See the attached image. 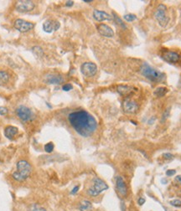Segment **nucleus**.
Returning <instances> with one entry per match:
<instances>
[{"label":"nucleus","instance_id":"nucleus-11","mask_svg":"<svg viewBox=\"0 0 181 211\" xmlns=\"http://www.w3.org/2000/svg\"><path fill=\"white\" fill-rule=\"evenodd\" d=\"M60 23L54 19H48L43 24V29L46 33H52L60 29Z\"/></svg>","mask_w":181,"mask_h":211},{"label":"nucleus","instance_id":"nucleus-26","mask_svg":"<svg viewBox=\"0 0 181 211\" xmlns=\"http://www.w3.org/2000/svg\"><path fill=\"white\" fill-rule=\"evenodd\" d=\"M29 211H46V210L38 205H33L32 206L29 208Z\"/></svg>","mask_w":181,"mask_h":211},{"label":"nucleus","instance_id":"nucleus-22","mask_svg":"<svg viewBox=\"0 0 181 211\" xmlns=\"http://www.w3.org/2000/svg\"><path fill=\"white\" fill-rule=\"evenodd\" d=\"M32 51L34 55L37 57H42L44 55V50L39 46H34L33 47Z\"/></svg>","mask_w":181,"mask_h":211},{"label":"nucleus","instance_id":"nucleus-15","mask_svg":"<svg viewBox=\"0 0 181 211\" xmlns=\"http://www.w3.org/2000/svg\"><path fill=\"white\" fill-rule=\"evenodd\" d=\"M93 18L98 22H102L105 20H112V16L107 13L101 11V10H94L93 11Z\"/></svg>","mask_w":181,"mask_h":211},{"label":"nucleus","instance_id":"nucleus-27","mask_svg":"<svg viewBox=\"0 0 181 211\" xmlns=\"http://www.w3.org/2000/svg\"><path fill=\"white\" fill-rule=\"evenodd\" d=\"M170 205L175 206V207H180L181 206V200L180 199H175L170 201Z\"/></svg>","mask_w":181,"mask_h":211},{"label":"nucleus","instance_id":"nucleus-36","mask_svg":"<svg viewBox=\"0 0 181 211\" xmlns=\"http://www.w3.org/2000/svg\"><path fill=\"white\" fill-rule=\"evenodd\" d=\"M83 2H84V3H91L92 0H84Z\"/></svg>","mask_w":181,"mask_h":211},{"label":"nucleus","instance_id":"nucleus-8","mask_svg":"<svg viewBox=\"0 0 181 211\" xmlns=\"http://www.w3.org/2000/svg\"><path fill=\"white\" fill-rule=\"evenodd\" d=\"M34 8V3L29 0H20L15 4V9L20 13L30 12Z\"/></svg>","mask_w":181,"mask_h":211},{"label":"nucleus","instance_id":"nucleus-14","mask_svg":"<svg viewBox=\"0 0 181 211\" xmlns=\"http://www.w3.org/2000/svg\"><path fill=\"white\" fill-rule=\"evenodd\" d=\"M163 58L169 63H177L181 60L180 55L178 53L173 51H167L166 53H164Z\"/></svg>","mask_w":181,"mask_h":211},{"label":"nucleus","instance_id":"nucleus-3","mask_svg":"<svg viewBox=\"0 0 181 211\" xmlns=\"http://www.w3.org/2000/svg\"><path fill=\"white\" fill-rule=\"evenodd\" d=\"M141 74L147 79H149L152 81H155V82L161 81L164 78V75L162 72L153 68L151 65H149L147 63L142 64V65L141 66Z\"/></svg>","mask_w":181,"mask_h":211},{"label":"nucleus","instance_id":"nucleus-28","mask_svg":"<svg viewBox=\"0 0 181 211\" xmlns=\"http://www.w3.org/2000/svg\"><path fill=\"white\" fill-rule=\"evenodd\" d=\"M72 88H73V86H72V85L70 83L65 84V85L62 86V90H65V91H69V90H71Z\"/></svg>","mask_w":181,"mask_h":211},{"label":"nucleus","instance_id":"nucleus-33","mask_svg":"<svg viewBox=\"0 0 181 211\" xmlns=\"http://www.w3.org/2000/svg\"><path fill=\"white\" fill-rule=\"evenodd\" d=\"M175 181L176 183H178L179 184H181V176H176L175 179Z\"/></svg>","mask_w":181,"mask_h":211},{"label":"nucleus","instance_id":"nucleus-6","mask_svg":"<svg viewBox=\"0 0 181 211\" xmlns=\"http://www.w3.org/2000/svg\"><path fill=\"white\" fill-rule=\"evenodd\" d=\"M15 111L18 117L23 122H29L34 118L32 111L25 106H23V105L19 106Z\"/></svg>","mask_w":181,"mask_h":211},{"label":"nucleus","instance_id":"nucleus-32","mask_svg":"<svg viewBox=\"0 0 181 211\" xmlns=\"http://www.w3.org/2000/svg\"><path fill=\"white\" fill-rule=\"evenodd\" d=\"M79 189H80V186H78V185L76 186V187H75V188H74V189L71 190V194H76V193L79 191Z\"/></svg>","mask_w":181,"mask_h":211},{"label":"nucleus","instance_id":"nucleus-34","mask_svg":"<svg viewBox=\"0 0 181 211\" xmlns=\"http://www.w3.org/2000/svg\"><path fill=\"white\" fill-rule=\"evenodd\" d=\"M138 205H142L144 203H145V198H140L139 199H138Z\"/></svg>","mask_w":181,"mask_h":211},{"label":"nucleus","instance_id":"nucleus-18","mask_svg":"<svg viewBox=\"0 0 181 211\" xmlns=\"http://www.w3.org/2000/svg\"><path fill=\"white\" fill-rule=\"evenodd\" d=\"M133 88L131 86H123V85H121V86H117V92L122 95V96H127V95H129L130 93L133 91L132 90Z\"/></svg>","mask_w":181,"mask_h":211},{"label":"nucleus","instance_id":"nucleus-5","mask_svg":"<svg viewBox=\"0 0 181 211\" xmlns=\"http://www.w3.org/2000/svg\"><path fill=\"white\" fill-rule=\"evenodd\" d=\"M166 10H167V8H166L165 5L159 4L158 6V8H157L155 13H154L156 20L159 22V25L163 27V28L166 27L168 24V21H169V18L168 17V15L166 14Z\"/></svg>","mask_w":181,"mask_h":211},{"label":"nucleus","instance_id":"nucleus-23","mask_svg":"<svg viewBox=\"0 0 181 211\" xmlns=\"http://www.w3.org/2000/svg\"><path fill=\"white\" fill-rule=\"evenodd\" d=\"M112 16H113V18H114V19H115V21H116V23L118 25H120L123 29H127V26L125 25V24L123 23V21H122V19H120L117 15H116V13H112Z\"/></svg>","mask_w":181,"mask_h":211},{"label":"nucleus","instance_id":"nucleus-21","mask_svg":"<svg viewBox=\"0 0 181 211\" xmlns=\"http://www.w3.org/2000/svg\"><path fill=\"white\" fill-rule=\"evenodd\" d=\"M9 80V75L7 71L0 70V85L7 83Z\"/></svg>","mask_w":181,"mask_h":211},{"label":"nucleus","instance_id":"nucleus-12","mask_svg":"<svg viewBox=\"0 0 181 211\" xmlns=\"http://www.w3.org/2000/svg\"><path fill=\"white\" fill-rule=\"evenodd\" d=\"M123 111L126 113H129V114H133L136 113L138 111V105L131 100H127L125 101L123 104Z\"/></svg>","mask_w":181,"mask_h":211},{"label":"nucleus","instance_id":"nucleus-7","mask_svg":"<svg viewBox=\"0 0 181 211\" xmlns=\"http://www.w3.org/2000/svg\"><path fill=\"white\" fill-rule=\"evenodd\" d=\"M13 26L18 31H20L21 33H25L31 30L34 28V25L31 22H29V21L25 20V19H18L14 21Z\"/></svg>","mask_w":181,"mask_h":211},{"label":"nucleus","instance_id":"nucleus-9","mask_svg":"<svg viewBox=\"0 0 181 211\" xmlns=\"http://www.w3.org/2000/svg\"><path fill=\"white\" fill-rule=\"evenodd\" d=\"M81 71L85 76H94L97 72V64L92 62H85L81 66Z\"/></svg>","mask_w":181,"mask_h":211},{"label":"nucleus","instance_id":"nucleus-16","mask_svg":"<svg viewBox=\"0 0 181 211\" xmlns=\"http://www.w3.org/2000/svg\"><path fill=\"white\" fill-rule=\"evenodd\" d=\"M45 81L51 85H59L63 82V78L59 75L50 74L45 78Z\"/></svg>","mask_w":181,"mask_h":211},{"label":"nucleus","instance_id":"nucleus-24","mask_svg":"<svg viewBox=\"0 0 181 211\" xmlns=\"http://www.w3.org/2000/svg\"><path fill=\"white\" fill-rule=\"evenodd\" d=\"M54 150V143L53 142H48V143H46L45 145V151L46 153H48V154H51L52 153V151Z\"/></svg>","mask_w":181,"mask_h":211},{"label":"nucleus","instance_id":"nucleus-31","mask_svg":"<svg viewBox=\"0 0 181 211\" xmlns=\"http://www.w3.org/2000/svg\"><path fill=\"white\" fill-rule=\"evenodd\" d=\"M175 173H176L175 170H174V169H170V170H168V171L166 172V175H167V176H173V175H175Z\"/></svg>","mask_w":181,"mask_h":211},{"label":"nucleus","instance_id":"nucleus-13","mask_svg":"<svg viewBox=\"0 0 181 211\" xmlns=\"http://www.w3.org/2000/svg\"><path fill=\"white\" fill-rule=\"evenodd\" d=\"M97 30L100 33V34H102L104 37L107 38H112L114 36V32L112 30V29L110 26L104 25V24H101L97 26Z\"/></svg>","mask_w":181,"mask_h":211},{"label":"nucleus","instance_id":"nucleus-29","mask_svg":"<svg viewBox=\"0 0 181 211\" xmlns=\"http://www.w3.org/2000/svg\"><path fill=\"white\" fill-rule=\"evenodd\" d=\"M163 158L164 159H173V158H174V155L171 154H168V153H165V154H163Z\"/></svg>","mask_w":181,"mask_h":211},{"label":"nucleus","instance_id":"nucleus-17","mask_svg":"<svg viewBox=\"0 0 181 211\" xmlns=\"http://www.w3.org/2000/svg\"><path fill=\"white\" fill-rule=\"evenodd\" d=\"M19 132V129L13 126H8L4 129V136L8 139L13 138Z\"/></svg>","mask_w":181,"mask_h":211},{"label":"nucleus","instance_id":"nucleus-1","mask_svg":"<svg viewBox=\"0 0 181 211\" xmlns=\"http://www.w3.org/2000/svg\"><path fill=\"white\" fill-rule=\"evenodd\" d=\"M68 120L71 126L78 134L87 137L96 131L97 122L96 119L87 111L80 110L69 114Z\"/></svg>","mask_w":181,"mask_h":211},{"label":"nucleus","instance_id":"nucleus-2","mask_svg":"<svg viewBox=\"0 0 181 211\" xmlns=\"http://www.w3.org/2000/svg\"><path fill=\"white\" fill-rule=\"evenodd\" d=\"M32 172V167L25 160H20L17 163V170L13 173V179L23 182L29 178Z\"/></svg>","mask_w":181,"mask_h":211},{"label":"nucleus","instance_id":"nucleus-19","mask_svg":"<svg viewBox=\"0 0 181 211\" xmlns=\"http://www.w3.org/2000/svg\"><path fill=\"white\" fill-rule=\"evenodd\" d=\"M79 210L81 211H92V205L88 200H83L79 205Z\"/></svg>","mask_w":181,"mask_h":211},{"label":"nucleus","instance_id":"nucleus-30","mask_svg":"<svg viewBox=\"0 0 181 211\" xmlns=\"http://www.w3.org/2000/svg\"><path fill=\"white\" fill-rule=\"evenodd\" d=\"M8 113V109L4 107H0V115L4 116Z\"/></svg>","mask_w":181,"mask_h":211},{"label":"nucleus","instance_id":"nucleus-20","mask_svg":"<svg viewBox=\"0 0 181 211\" xmlns=\"http://www.w3.org/2000/svg\"><path fill=\"white\" fill-rule=\"evenodd\" d=\"M167 92H168V89H167L166 87L160 86V87L156 88L154 94V96H156L157 97H162V96H165Z\"/></svg>","mask_w":181,"mask_h":211},{"label":"nucleus","instance_id":"nucleus-10","mask_svg":"<svg viewBox=\"0 0 181 211\" xmlns=\"http://www.w3.org/2000/svg\"><path fill=\"white\" fill-rule=\"evenodd\" d=\"M116 191L121 197H126L128 194V188L122 177L118 176L116 179Z\"/></svg>","mask_w":181,"mask_h":211},{"label":"nucleus","instance_id":"nucleus-35","mask_svg":"<svg viewBox=\"0 0 181 211\" xmlns=\"http://www.w3.org/2000/svg\"><path fill=\"white\" fill-rule=\"evenodd\" d=\"M73 4H74V2H73V1H67V2L65 3V6L67 7H71Z\"/></svg>","mask_w":181,"mask_h":211},{"label":"nucleus","instance_id":"nucleus-4","mask_svg":"<svg viewBox=\"0 0 181 211\" xmlns=\"http://www.w3.org/2000/svg\"><path fill=\"white\" fill-rule=\"evenodd\" d=\"M107 189H108V185L102 179L95 178L93 179V185L87 190V193L90 196H97Z\"/></svg>","mask_w":181,"mask_h":211},{"label":"nucleus","instance_id":"nucleus-25","mask_svg":"<svg viewBox=\"0 0 181 211\" xmlns=\"http://www.w3.org/2000/svg\"><path fill=\"white\" fill-rule=\"evenodd\" d=\"M123 19H125L126 21H128V22H133V21H134V20L137 19V17H136V15L133 14V13H128V14L124 15Z\"/></svg>","mask_w":181,"mask_h":211}]
</instances>
